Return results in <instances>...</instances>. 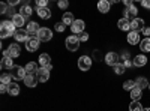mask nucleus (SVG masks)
<instances>
[{"label": "nucleus", "mask_w": 150, "mask_h": 111, "mask_svg": "<svg viewBox=\"0 0 150 111\" xmlns=\"http://www.w3.org/2000/svg\"><path fill=\"white\" fill-rule=\"evenodd\" d=\"M15 30L17 27L12 21H2V24H0V36H2V39L8 38V36H14Z\"/></svg>", "instance_id": "nucleus-1"}, {"label": "nucleus", "mask_w": 150, "mask_h": 111, "mask_svg": "<svg viewBox=\"0 0 150 111\" xmlns=\"http://www.w3.org/2000/svg\"><path fill=\"white\" fill-rule=\"evenodd\" d=\"M9 74L12 75V78H14L15 81L24 80V78H26V75H27L26 68H21V66H14V68H12V69L9 71Z\"/></svg>", "instance_id": "nucleus-2"}, {"label": "nucleus", "mask_w": 150, "mask_h": 111, "mask_svg": "<svg viewBox=\"0 0 150 111\" xmlns=\"http://www.w3.org/2000/svg\"><path fill=\"white\" fill-rule=\"evenodd\" d=\"M66 48L69 51H77L80 48V39L78 36H68L66 38Z\"/></svg>", "instance_id": "nucleus-3"}, {"label": "nucleus", "mask_w": 150, "mask_h": 111, "mask_svg": "<svg viewBox=\"0 0 150 111\" xmlns=\"http://www.w3.org/2000/svg\"><path fill=\"white\" fill-rule=\"evenodd\" d=\"M36 36H38V39H39L41 42H48V41H51V38H53V32L50 30L48 27H41L39 33H38Z\"/></svg>", "instance_id": "nucleus-4"}, {"label": "nucleus", "mask_w": 150, "mask_h": 111, "mask_svg": "<svg viewBox=\"0 0 150 111\" xmlns=\"http://www.w3.org/2000/svg\"><path fill=\"white\" fill-rule=\"evenodd\" d=\"M14 38L17 42H27L29 38H30V35L26 29H17L15 33H14Z\"/></svg>", "instance_id": "nucleus-5"}, {"label": "nucleus", "mask_w": 150, "mask_h": 111, "mask_svg": "<svg viewBox=\"0 0 150 111\" xmlns=\"http://www.w3.org/2000/svg\"><path fill=\"white\" fill-rule=\"evenodd\" d=\"M78 68L81 69V71H89L90 68H92V59L89 57V56H81L80 59H78Z\"/></svg>", "instance_id": "nucleus-6"}, {"label": "nucleus", "mask_w": 150, "mask_h": 111, "mask_svg": "<svg viewBox=\"0 0 150 111\" xmlns=\"http://www.w3.org/2000/svg\"><path fill=\"white\" fill-rule=\"evenodd\" d=\"M39 39H38V36H30L29 38V41L26 42V48H27V51H30V53H33V51H36L38 48H39Z\"/></svg>", "instance_id": "nucleus-7"}, {"label": "nucleus", "mask_w": 150, "mask_h": 111, "mask_svg": "<svg viewBox=\"0 0 150 111\" xmlns=\"http://www.w3.org/2000/svg\"><path fill=\"white\" fill-rule=\"evenodd\" d=\"M119 60H120V57H119V54L114 53V51H110V53L105 56V63H107L108 66H116V65L119 63Z\"/></svg>", "instance_id": "nucleus-8"}, {"label": "nucleus", "mask_w": 150, "mask_h": 111, "mask_svg": "<svg viewBox=\"0 0 150 111\" xmlns=\"http://www.w3.org/2000/svg\"><path fill=\"white\" fill-rule=\"evenodd\" d=\"M84 21L83 20H75L74 21V24L71 26V30H72V33H75V35H81L83 32H84Z\"/></svg>", "instance_id": "nucleus-9"}, {"label": "nucleus", "mask_w": 150, "mask_h": 111, "mask_svg": "<svg viewBox=\"0 0 150 111\" xmlns=\"http://www.w3.org/2000/svg\"><path fill=\"white\" fill-rule=\"evenodd\" d=\"M144 29V21L141 18H135V20H131V30L132 32H141Z\"/></svg>", "instance_id": "nucleus-10"}, {"label": "nucleus", "mask_w": 150, "mask_h": 111, "mask_svg": "<svg viewBox=\"0 0 150 111\" xmlns=\"http://www.w3.org/2000/svg\"><path fill=\"white\" fill-rule=\"evenodd\" d=\"M26 30L29 32V35H30V36H36L38 33H39L41 27H39V24H38V23H35V21H30V23L27 24Z\"/></svg>", "instance_id": "nucleus-11"}, {"label": "nucleus", "mask_w": 150, "mask_h": 111, "mask_svg": "<svg viewBox=\"0 0 150 111\" xmlns=\"http://www.w3.org/2000/svg\"><path fill=\"white\" fill-rule=\"evenodd\" d=\"M117 27L120 29V30H123V32H129L131 30V20H128V18H120L119 21H117Z\"/></svg>", "instance_id": "nucleus-12"}, {"label": "nucleus", "mask_w": 150, "mask_h": 111, "mask_svg": "<svg viewBox=\"0 0 150 111\" xmlns=\"http://www.w3.org/2000/svg\"><path fill=\"white\" fill-rule=\"evenodd\" d=\"M36 77H38V80H39L41 83H45L50 78V71L47 68H39V71H38V74H36Z\"/></svg>", "instance_id": "nucleus-13"}, {"label": "nucleus", "mask_w": 150, "mask_h": 111, "mask_svg": "<svg viewBox=\"0 0 150 111\" xmlns=\"http://www.w3.org/2000/svg\"><path fill=\"white\" fill-rule=\"evenodd\" d=\"M141 38H140V33L138 32H129V35H128V42L131 44V45H138L141 41H140Z\"/></svg>", "instance_id": "nucleus-14"}, {"label": "nucleus", "mask_w": 150, "mask_h": 111, "mask_svg": "<svg viewBox=\"0 0 150 111\" xmlns=\"http://www.w3.org/2000/svg\"><path fill=\"white\" fill-rule=\"evenodd\" d=\"M11 21L15 24V27H17V29H23V26L26 24V18H24L23 15H20V14H15L14 17H12Z\"/></svg>", "instance_id": "nucleus-15"}, {"label": "nucleus", "mask_w": 150, "mask_h": 111, "mask_svg": "<svg viewBox=\"0 0 150 111\" xmlns=\"http://www.w3.org/2000/svg\"><path fill=\"white\" fill-rule=\"evenodd\" d=\"M23 81H24V84H26L27 87H36V84H38V81H39V80H38L36 75H30V74H27L26 78H24Z\"/></svg>", "instance_id": "nucleus-16"}, {"label": "nucleus", "mask_w": 150, "mask_h": 111, "mask_svg": "<svg viewBox=\"0 0 150 111\" xmlns=\"http://www.w3.org/2000/svg\"><path fill=\"white\" fill-rule=\"evenodd\" d=\"M39 65L41 68H48V66H51V57H50V54L44 53L39 56Z\"/></svg>", "instance_id": "nucleus-17"}, {"label": "nucleus", "mask_w": 150, "mask_h": 111, "mask_svg": "<svg viewBox=\"0 0 150 111\" xmlns=\"http://www.w3.org/2000/svg\"><path fill=\"white\" fill-rule=\"evenodd\" d=\"M137 14H138V9H137V6H131V8H126L125 9V18L128 20H135L137 18Z\"/></svg>", "instance_id": "nucleus-18"}, {"label": "nucleus", "mask_w": 150, "mask_h": 111, "mask_svg": "<svg viewBox=\"0 0 150 111\" xmlns=\"http://www.w3.org/2000/svg\"><path fill=\"white\" fill-rule=\"evenodd\" d=\"M146 65H147V57L144 54H138L134 59V66L141 68V66H146Z\"/></svg>", "instance_id": "nucleus-19"}, {"label": "nucleus", "mask_w": 150, "mask_h": 111, "mask_svg": "<svg viewBox=\"0 0 150 111\" xmlns=\"http://www.w3.org/2000/svg\"><path fill=\"white\" fill-rule=\"evenodd\" d=\"M9 53H11V57L12 59H15V57H20V54H21V48H20V45L18 44H12V45H9Z\"/></svg>", "instance_id": "nucleus-20"}, {"label": "nucleus", "mask_w": 150, "mask_h": 111, "mask_svg": "<svg viewBox=\"0 0 150 111\" xmlns=\"http://www.w3.org/2000/svg\"><path fill=\"white\" fill-rule=\"evenodd\" d=\"M8 93H9V96H18V95H20V86H18L17 83L12 81V83L8 86Z\"/></svg>", "instance_id": "nucleus-21"}, {"label": "nucleus", "mask_w": 150, "mask_h": 111, "mask_svg": "<svg viewBox=\"0 0 150 111\" xmlns=\"http://www.w3.org/2000/svg\"><path fill=\"white\" fill-rule=\"evenodd\" d=\"M110 6H111V3L108 0H101L98 3V11L102 12V14H107V12H110Z\"/></svg>", "instance_id": "nucleus-22"}, {"label": "nucleus", "mask_w": 150, "mask_h": 111, "mask_svg": "<svg viewBox=\"0 0 150 111\" xmlns=\"http://www.w3.org/2000/svg\"><path fill=\"white\" fill-rule=\"evenodd\" d=\"M36 12H38V15H39L41 18H44V20L51 18V11H50L48 8H36Z\"/></svg>", "instance_id": "nucleus-23"}, {"label": "nucleus", "mask_w": 150, "mask_h": 111, "mask_svg": "<svg viewBox=\"0 0 150 111\" xmlns=\"http://www.w3.org/2000/svg\"><path fill=\"white\" fill-rule=\"evenodd\" d=\"M38 71H39V68H38V65L35 63V62H29V63L26 65V72L30 74V75H36Z\"/></svg>", "instance_id": "nucleus-24"}, {"label": "nucleus", "mask_w": 150, "mask_h": 111, "mask_svg": "<svg viewBox=\"0 0 150 111\" xmlns=\"http://www.w3.org/2000/svg\"><path fill=\"white\" fill-rule=\"evenodd\" d=\"M15 65H14V60H12V57H3L2 59V69H12Z\"/></svg>", "instance_id": "nucleus-25"}, {"label": "nucleus", "mask_w": 150, "mask_h": 111, "mask_svg": "<svg viewBox=\"0 0 150 111\" xmlns=\"http://www.w3.org/2000/svg\"><path fill=\"white\" fill-rule=\"evenodd\" d=\"M74 21H75V18H74V15H72V12H65V14H63V18H62V23L66 24V26H69V24L72 26Z\"/></svg>", "instance_id": "nucleus-26"}, {"label": "nucleus", "mask_w": 150, "mask_h": 111, "mask_svg": "<svg viewBox=\"0 0 150 111\" xmlns=\"http://www.w3.org/2000/svg\"><path fill=\"white\" fill-rule=\"evenodd\" d=\"M135 83H137V87L138 89H141V90H144L146 87H149V81H147V78H144V77H138L135 80Z\"/></svg>", "instance_id": "nucleus-27"}, {"label": "nucleus", "mask_w": 150, "mask_h": 111, "mask_svg": "<svg viewBox=\"0 0 150 111\" xmlns=\"http://www.w3.org/2000/svg\"><path fill=\"white\" fill-rule=\"evenodd\" d=\"M140 48L143 53H150V38H144L140 42Z\"/></svg>", "instance_id": "nucleus-28"}, {"label": "nucleus", "mask_w": 150, "mask_h": 111, "mask_svg": "<svg viewBox=\"0 0 150 111\" xmlns=\"http://www.w3.org/2000/svg\"><path fill=\"white\" fill-rule=\"evenodd\" d=\"M32 12H33V9H32L29 5H24V6H21V9H20V15H23L24 18H27V17L32 15Z\"/></svg>", "instance_id": "nucleus-29"}, {"label": "nucleus", "mask_w": 150, "mask_h": 111, "mask_svg": "<svg viewBox=\"0 0 150 111\" xmlns=\"http://www.w3.org/2000/svg\"><path fill=\"white\" fill-rule=\"evenodd\" d=\"M141 96H143V90H141V89L135 87L134 90H131V98H132V101H140Z\"/></svg>", "instance_id": "nucleus-30"}, {"label": "nucleus", "mask_w": 150, "mask_h": 111, "mask_svg": "<svg viewBox=\"0 0 150 111\" xmlns=\"http://www.w3.org/2000/svg\"><path fill=\"white\" fill-rule=\"evenodd\" d=\"M129 111H144V108L140 101H132L129 105Z\"/></svg>", "instance_id": "nucleus-31"}, {"label": "nucleus", "mask_w": 150, "mask_h": 111, "mask_svg": "<svg viewBox=\"0 0 150 111\" xmlns=\"http://www.w3.org/2000/svg\"><path fill=\"white\" fill-rule=\"evenodd\" d=\"M135 87H137V83H135L134 80H128V81L123 83V89H125V90H129V92H131V90H134Z\"/></svg>", "instance_id": "nucleus-32"}, {"label": "nucleus", "mask_w": 150, "mask_h": 111, "mask_svg": "<svg viewBox=\"0 0 150 111\" xmlns=\"http://www.w3.org/2000/svg\"><path fill=\"white\" fill-rule=\"evenodd\" d=\"M12 75L11 74H2V77H0V81H2V84H6V86H9L11 83H12Z\"/></svg>", "instance_id": "nucleus-33"}, {"label": "nucleus", "mask_w": 150, "mask_h": 111, "mask_svg": "<svg viewBox=\"0 0 150 111\" xmlns=\"http://www.w3.org/2000/svg\"><path fill=\"white\" fill-rule=\"evenodd\" d=\"M125 71H126V68H125L123 63H117V65L114 66V72L117 74V75H123Z\"/></svg>", "instance_id": "nucleus-34"}, {"label": "nucleus", "mask_w": 150, "mask_h": 111, "mask_svg": "<svg viewBox=\"0 0 150 111\" xmlns=\"http://www.w3.org/2000/svg\"><path fill=\"white\" fill-rule=\"evenodd\" d=\"M54 29H56V32L62 33V32H65V30H66V24H63V23H56Z\"/></svg>", "instance_id": "nucleus-35"}, {"label": "nucleus", "mask_w": 150, "mask_h": 111, "mask_svg": "<svg viewBox=\"0 0 150 111\" xmlns=\"http://www.w3.org/2000/svg\"><path fill=\"white\" fill-rule=\"evenodd\" d=\"M78 39H80V42H86V41H89V33H87V32H83V33L78 36Z\"/></svg>", "instance_id": "nucleus-36"}, {"label": "nucleus", "mask_w": 150, "mask_h": 111, "mask_svg": "<svg viewBox=\"0 0 150 111\" xmlns=\"http://www.w3.org/2000/svg\"><path fill=\"white\" fill-rule=\"evenodd\" d=\"M47 5H48V0H38V2H36L38 8H48Z\"/></svg>", "instance_id": "nucleus-37"}, {"label": "nucleus", "mask_w": 150, "mask_h": 111, "mask_svg": "<svg viewBox=\"0 0 150 111\" xmlns=\"http://www.w3.org/2000/svg\"><path fill=\"white\" fill-rule=\"evenodd\" d=\"M93 57H95L96 60H105V57L102 56V53H101V51H98V50L93 51Z\"/></svg>", "instance_id": "nucleus-38"}, {"label": "nucleus", "mask_w": 150, "mask_h": 111, "mask_svg": "<svg viewBox=\"0 0 150 111\" xmlns=\"http://www.w3.org/2000/svg\"><path fill=\"white\" fill-rule=\"evenodd\" d=\"M57 6H59L60 9H66V8H68V2H66V0H60V2L57 3Z\"/></svg>", "instance_id": "nucleus-39"}, {"label": "nucleus", "mask_w": 150, "mask_h": 111, "mask_svg": "<svg viewBox=\"0 0 150 111\" xmlns=\"http://www.w3.org/2000/svg\"><path fill=\"white\" fill-rule=\"evenodd\" d=\"M0 11H2V14H8V11H9L8 5L6 3H2V5H0Z\"/></svg>", "instance_id": "nucleus-40"}, {"label": "nucleus", "mask_w": 150, "mask_h": 111, "mask_svg": "<svg viewBox=\"0 0 150 111\" xmlns=\"http://www.w3.org/2000/svg\"><path fill=\"white\" fill-rule=\"evenodd\" d=\"M122 59H123L125 62H126V60H131V54H129L128 51H123V53H122Z\"/></svg>", "instance_id": "nucleus-41"}, {"label": "nucleus", "mask_w": 150, "mask_h": 111, "mask_svg": "<svg viewBox=\"0 0 150 111\" xmlns=\"http://www.w3.org/2000/svg\"><path fill=\"white\" fill-rule=\"evenodd\" d=\"M141 6L146 8V9H150V0H143V2H141Z\"/></svg>", "instance_id": "nucleus-42"}, {"label": "nucleus", "mask_w": 150, "mask_h": 111, "mask_svg": "<svg viewBox=\"0 0 150 111\" xmlns=\"http://www.w3.org/2000/svg\"><path fill=\"white\" fill-rule=\"evenodd\" d=\"M123 65H125V68H132V66H134V62L126 60V62H123Z\"/></svg>", "instance_id": "nucleus-43"}, {"label": "nucleus", "mask_w": 150, "mask_h": 111, "mask_svg": "<svg viewBox=\"0 0 150 111\" xmlns=\"http://www.w3.org/2000/svg\"><path fill=\"white\" fill-rule=\"evenodd\" d=\"M123 3H125V6H126V8L134 6V2H132V0H123Z\"/></svg>", "instance_id": "nucleus-44"}, {"label": "nucleus", "mask_w": 150, "mask_h": 111, "mask_svg": "<svg viewBox=\"0 0 150 111\" xmlns=\"http://www.w3.org/2000/svg\"><path fill=\"white\" fill-rule=\"evenodd\" d=\"M0 93H8V86H6V84L0 86Z\"/></svg>", "instance_id": "nucleus-45"}, {"label": "nucleus", "mask_w": 150, "mask_h": 111, "mask_svg": "<svg viewBox=\"0 0 150 111\" xmlns=\"http://www.w3.org/2000/svg\"><path fill=\"white\" fill-rule=\"evenodd\" d=\"M141 32H143V35H144V36H150V27H144Z\"/></svg>", "instance_id": "nucleus-46"}, {"label": "nucleus", "mask_w": 150, "mask_h": 111, "mask_svg": "<svg viewBox=\"0 0 150 111\" xmlns=\"http://www.w3.org/2000/svg\"><path fill=\"white\" fill-rule=\"evenodd\" d=\"M15 5H18V0H11V2H9V6H11V8L15 6Z\"/></svg>", "instance_id": "nucleus-47"}, {"label": "nucleus", "mask_w": 150, "mask_h": 111, "mask_svg": "<svg viewBox=\"0 0 150 111\" xmlns=\"http://www.w3.org/2000/svg\"><path fill=\"white\" fill-rule=\"evenodd\" d=\"M144 111H150V108H146V110H144Z\"/></svg>", "instance_id": "nucleus-48"}, {"label": "nucleus", "mask_w": 150, "mask_h": 111, "mask_svg": "<svg viewBox=\"0 0 150 111\" xmlns=\"http://www.w3.org/2000/svg\"><path fill=\"white\" fill-rule=\"evenodd\" d=\"M149 89H150V84H149Z\"/></svg>", "instance_id": "nucleus-49"}]
</instances>
